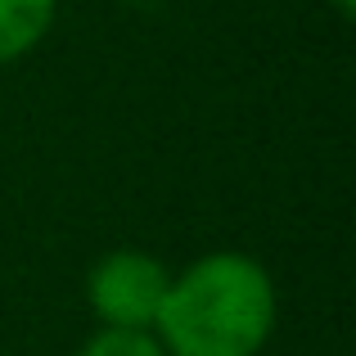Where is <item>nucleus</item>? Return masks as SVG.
Instances as JSON below:
<instances>
[{
	"label": "nucleus",
	"mask_w": 356,
	"mask_h": 356,
	"mask_svg": "<svg viewBox=\"0 0 356 356\" xmlns=\"http://www.w3.org/2000/svg\"><path fill=\"white\" fill-rule=\"evenodd\" d=\"M275 321L280 293L270 270L239 248H217L172 275L154 339L167 356H257Z\"/></svg>",
	"instance_id": "obj_1"
},
{
	"label": "nucleus",
	"mask_w": 356,
	"mask_h": 356,
	"mask_svg": "<svg viewBox=\"0 0 356 356\" xmlns=\"http://www.w3.org/2000/svg\"><path fill=\"white\" fill-rule=\"evenodd\" d=\"M72 356H167L154 330H104L99 325Z\"/></svg>",
	"instance_id": "obj_4"
},
{
	"label": "nucleus",
	"mask_w": 356,
	"mask_h": 356,
	"mask_svg": "<svg viewBox=\"0 0 356 356\" xmlns=\"http://www.w3.org/2000/svg\"><path fill=\"white\" fill-rule=\"evenodd\" d=\"M330 5H334V9H339V14H343V18H352V9H356V0H330Z\"/></svg>",
	"instance_id": "obj_5"
},
{
	"label": "nucleus",
	"mask_w": 356,
	"mask_h": 356,
	"mask_svg": "<svg viewBox=\"0 0 356 356\" xmlns=\"http://www.w3.org/2000/svg\"><path fill=\"white\" fill-rule=\"evenodd\" d=\"M59 0H0V63H18L50 36Z\"/></svg>",
	"instance_id": "obj_3"
},
{
	"label": "nucleus",
	"mask_w": 356,
	"mask_h": 356,
	"mask_svg": "<svg viewBox=\"0 0 356 356\" xmlns=\"http://www.w3.org/2000/svg\"><path fill=\"white\" fill-rule=\"evenodd\" d=\"M172 270L145 248H113L86 270V307L104 330H154Z\"/></svg>",
	"instance_id": "obj_2"
}]
</instances>
